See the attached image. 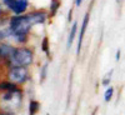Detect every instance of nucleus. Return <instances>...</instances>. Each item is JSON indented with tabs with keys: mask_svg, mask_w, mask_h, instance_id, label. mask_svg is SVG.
Segmentation results:
<instances>
[{
	"mask_svg": "<svg viewBox=\"0 0 125 115\" xmlns=\"http://www.w3.org/2000/svg\"><path fill=\"white\" fill-rule=\"evenodd\" d=\"M11 66H28L33 61V51L26 48L16 49L14 55L9 59Z\"/></svg>",
	"mask_w": 125,
	"mask_h": 115,
	"instance_id": "nucleus-1",
	"label": "nucleus"
},
{
	"mask_svg": "<svg viewBox=\"0 0 125 115\" xmlns=\"http://www.w3.org/2000/svg\"><path fill=\"white\" fill-rule=\"evenodd\" d=\"M31 28L29 16H15L10 19V29L13 30V34H28V30Z\"/></svg>",
	"mask_w": 125,
	"mask_h": 115,
	"instance_id": "nucleus-2",
	"label": "nucleus"
},
{
	"mask_svg": "<svg viewBox=\"0 0 125 115\" xmlns=\"http://www.w3.org/2000/svg\"><path fill=\"white\" fill-rule=\"evenodd\" d=\"M8 76L9 81L14 83V84H24L29 76V73L25 66H11Z\"/></svg>",
	"mask_w": 125,
	"mask_h": 115,
	"instance_id": "nucleus-3",
	"label": "nucleus"
},
{
	"mask_svg": "<svg viewBox=\"0 0 125 115\" xmlns=\"http://www.w3.org/2000/svg\"><path fill=\"white\" fill-rule=\"evenodd\" d=\"M16 15L23 14L28 8V0H14L13 4L9 6Z\"/></svg>",
	"mask_w": 125,
	"mask_h": 115,
	"instance_id": "nucleus-4",
	"label": "nucleus"
},
{
	"mask_svg": "<svg viewBox=\"0 0 125 115\" xmlns=\"http://www.w3.org/2000/svg\"><path fill=\"white\" fill-rule=\"evenodd\" d=\"M88 21H89V14H85L84 20H83V24H81V29H80V35H79V41H78L76 54H80V50H81V44H83V38H84L85 30H86V26H88Z\"/></svg>",
	"mask_w": 125,
	"mask_h": 115,
	"instance_id": "nucleus-5",
	"label": "nucleus"
},
{
	"mask_svg": "<svg viewBox=\"0 0 125 115\" xmlns=\"http://www.w3.org/2000/svg\"><path fill=\"white\" fill-rule=\"evenodd\" d=\"M28 16H29V20H30L31 26L35 25V24H41V23H44L45 19H46V15H45L44 13H40V11H38V13H31V14L28 15Z\"/></svg>",
	"mask_w": 125,
	"mask_h": 115,
	"instance_id": "nucleus-6",
	"label": "nucleus"
},
{
	"mask_svg": "<svg viewBox=\"0 0 125 115\" xmlns=\"http://www.w3.org/2000/svg\"><path fill=\"white\" fill-rule=\"evenodd\" d=\"M15 50L13 46L10 45H6V44H0V56L1 58H11L15 53Z\"/></svg>",
	"mask_w": 125,
	"mask_h": 115,
	"instance_id": "nucleus-7",
	"label": "nucleus"
},
{
	"mask_svg": "<svg viewBox=\"0 0 125 115\" xmlns=\"http://www.w3.org/2000/svg\"><path fill=\"white\" fill-rule=\"evenodd\" d=\"M0 90L1 91H15L18 90V88H16V84H14L11 81H3V83H0Z\"/></svg>",
	"mask_w": 125,
	"mask_h": 115,
	"instance_id": "nucleus-8",
	"label": "nucleus"
},
{
	"mask_svg": "<svg viewBox=\"0 0 125 115\" xmlns=\"http://www.w3.org/2000/svg\"><path fill=\"white\" fill-rule=\"evenodd\" d=\"M76 29H78V23H74V24H73V26H71L69 38H68V48H70L71 44H73V41H74V38L76 35Z\"/></svg>",
	"mask_w": 125,
	"mask_h": 115,
	"instance_id": "nucleus-9",
	"label": "nucleus"
},
{
	"mask_svg": "<svg viewBox=\"0 0 125 115\" xmlns=\"http://www.w3.org/2000/svg\"><path fill=\"white\" fill-rule=\"evenodd\" d=\"M39 103L36 100H31L30 104H29V115H35L38 111H39Z\"/></svg>",
	"mask_w": 125,
	"mask_h": 115,
	"instance_id": "nucleus-10",
	"label": "nucleus"
},
{
	"mask_svg": "<svg viewBox=\"0 0 125 115\" xmlns=\"http://www.w3.org/2000/svg\"><path fill=\"white\" fill-rule=\"evenodd\" d=\"M114 96V88L113 86H108L105 93H104V100H105V103H109Z\"/></svg>",
	"mask_w": 125,
	"mask_h": 115,
	"instance_id": "nucleus-11",
	"label": "nucleus"
},
{
	"mask_svg": "<svg viewBox=\"0 0 125 115\" xmlns=\"http://www.w3.org/2000/svg\"><path fill=\"white\" fill-rule=\"evenodd\" d=\"M11 34H13V30L10 29V26H9V29L1 28V29H0V40H3V39L8 38L9 35H11Z\"/></svg>",
	"mask_w": 125,
	"mask_h": 115,
	"instance_id": "nucleus-12",
	"label": "nucleus"
},
{
	"mask_svg": "<svg viewBox=\"0 0 125 115\" xmlns=\"http://www.w3.org/2000/svg\"><path fill=\"white\" fill-rule=\"evenodd\" d=\"M111 75H113V70H110L108 74L105 75V78L103 79V81H101V84L104 85V86H109L110 85V81H111Z\"/></svg>",
	"mask_w": 125,
	"mask_h": 115,
	"instance_id": "nucleus-13",
	"label": "nucleus"
},
{
	"mask_svg": "<svg viewBox=\"0 0 125 115\" xmlns=\"http://www.w3.org/2000/svg\"><path fill=\"white\" fill-rule=\"evenodd\" d=\"M51 4H53V5H51V11H53V14H55L58 8L60 6V1H59V0H53V3H51Z\"/></svg>",
	"mask_w": 125,
	"mask_h": 115,
	"instance_id": "nucleus-14",
	"label": "nucleus"
},
{
	"mask_svg": "<svg viewBox=\"0 0 125 115\" xmlns=\"http://www.w3.org/2000/svg\"><path fill=\"white\" fill-rule=\"evenodd\" d=\"M46 69H48V64H45L41 69V75H40V80H44L45 76H46Z\"/></svg>",
	"mask_w": 125,
	"mask_h": 115,
	"instance_id": "nucleus-15",
	"label": "nucleus"
},
{
	"mask_svg": "<svg viewBox=\"0 0 125 115\" xmlns=\"http://www.w3.org/2000/svg\"><path fill=\"white\" fill-rule=\"evenodd\" d=\"M43 50L46 54H49V48H48V38H44L43 40Z\"/></svg>",
	"mask_w": 125,
	"mask_h": 115,
	"instance_id": "nucleus-16",
	"label": "nucleus"
},
{
	"mask_svg": "<svg viewBox=\"0 0 125 115\" xmlns=\"http://www.w3.org/2000/svg\"><path fill=\"white\" fill-rule=\"evenodd\" d=\"M120 56H121V51H120V49H119V50L116 51V55H115V59H116V61H119Z\"/></svg>",
	"mask_w": 125,
	"mask_h": 115,
	"instance_id": "nucleus-17",
	"label": "nucleus"
},
{
	"mask_svg": "<svg viewBox=\"0 0 125 115\" xmlns=\"http://www.w3.org/2000/svg\"><path fill=\"white\" fill-rule=\"evenodd\" d=\"M81 1H83V0H75V4H76V6H80Z\"/></svg>",
	"mask_w": 125,
	"mask_h": 115,
	"instance_id": "nucleus-18",
	"label": "nucleus"
},
{
	"mask_svg": "<svg viewBox=\"0 0 125 115\" xmlns=\"http://www.w3.org/2000/svg\"><path fill=\"white\" fill-rule=\"evenodd\" d=\"M71 11H73V10H70V13H69V16H68V19H69V21H71Z\"/></svg>",
	"mask_w": 125,
	"mask_h": 115,
	"instance_id": "nucleus-19",
	"label": "nucleus"
},
{
	"mask_svg": "<svg viewBox=\"0 0 125 115\" xmlns=\"http://www.w3.org/2000/svg\"><path fill=\"white\" fill-rule=\"evenodd\" d=\"M0 14H1V8H0Z\"/></svg>",
	"mask_w": 125,
	"mask_h": 115,
	"instance_id": "nucleus-20",
	"label": "nucleus"
}]
</instances>
